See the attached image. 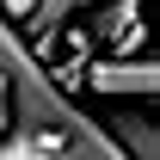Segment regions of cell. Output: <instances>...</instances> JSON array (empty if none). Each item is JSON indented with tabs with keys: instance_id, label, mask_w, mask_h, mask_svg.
Returning a JSON list of instances; mask_svg holds the SVG:
<instances>
[{
	"instance_id": "6da1fadb",
	"label": "cell",
	"mask_w": 160,
	"mask_h": 160,
	"mask_svg": "<svg viewBox=\"0 0 160 160\" xmlns=\"http://www.w3.org/2000/svg\"><path fill=\"white\" fill-rule=\"evenodd\" d=\"M0 86H6V111H12V136L43 148L56 160H123L111 148L99 117H86L68 92H62L43 56L19 37V25L0 19Z\"/></svg>"
},
{
	"instance_id": "7a4b0ae2",
	"label": "cell",
	"mask_w": 160,
	"mask_h": 160,
	"mask_svg": "<svg viewBox=\"0 0 160 160\" xmlns=\"http://www.w3.org/2000/svg\"><path fill=\"white\" fill-rule=\"evenodd\" d=\"M86 86L99 99H154L160 92V74L148 56H111V62H86Z\"/></svg>"
},
{
	"instance_id": "3957f363",
	"label": "cell",
	"mask_w": 160,
	"mask_h": 160,
	"mask_svg": "<svg viewBox=\"0 0 160 160\" xmlns=\"http://www.w3.org/2000/svg\"><path fill=\"white\" fill-rule=\"evenodd\" d=\"M92 6H105V0H37L31 6V19H25V31H31V49H49V43L62 37V25H74V19H86Z\"/></svg>"
},
{
	"instance_id": "277c9868",
	"label": "cell",
	"mask_w": 160,
	"mask_h": 160,
	"mask_svg": "<svg viewBox=\"0 0 160 160\" xmlns=\"http://www.w3.org/2000/svg\"><path fill=\"white\" fill-rule=\"evenodd\" d=\"M105 136H111V148L123 160H160V136H154V123L142 117V111H117V117L105 123Z\"/></svg>"
},
{
	"instance_id": "5b68a950",
	"label": "cell",
	"mask_w": 160,
	"mask_h": 160,
	"mask_svg": "<svg viewBox=\"0 0 160 160\" xmlns=\"http://www.w3.org/2000/svg\"><path fill=\"white\" fill-rule=\"evenodd\" d=\"M136 12H142V0H105V6H92V31L86 37H111L117 43L129 25H136Z\"/></svg>"
},
{
	"instance_id": "8992f818",
	"label": "cell",
	"mask_w": 160,
	"mask_h": 160,
	"mask_svg": "<svg viewBox=\"0 0 160 160\" xmlns=\"http://www.w3.org/2000/svg\"><path fill=\"white\" fill-rule=\"evenodd\" d=\"M0 160H56V154H43V148H31V142L6 136V142H0Z\"/></svg>"
},
{
	"instance_id": "52a82bcc",
	"label": "cell",
	"mask_w": 160,
	"mask_h": 160,
	"mask_svg": "<svg viewBox=\"0 0 160 160\" xmlns=\"http://www.w3.org/2000/svg\"><path fill=\"white\" fill-rule=\"evenodd\" d=\"M31 6H37V0H0V19H6V25H25Z\"/></svg>"
},
{
	"instance_id": "ba28073f",
	"label": "cell",
	"mask_w": 160,
	"mask_h": 160,
	"mask_svg": "<svg viewBox=\"0 0 160 160\" xmlns=\"http://www.w3.org/2000/svg\"><path fill=\"white\" fill-rule=\"evenodd\" d=\"M12 136V111H6V86H0V142Z\"/></svg>"
}]
</instances>
